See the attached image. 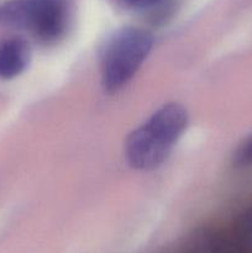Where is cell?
I'll use <instances>...</instances> for the list:
<instances>
[{"label": "cell", "mask_w": 252, "mask_h": 253, "mask_svg": "<svg viewBox=\"0 0 252 253\" xmlns=\"http://www.w3.org/2000/svg\"><path fill=\"white\" fill-rule=\"evenodd\" d=\"M188 111L182 104L168 103L131 131L125 141V158L137 170H152L163 165L188 126Z\"/></svg>", "instance_id": "cell-1"}, {"label": "cell", "mask_w": 252, "mask_h": 253, "mask_svg": "<svg viewBox=\"0 0 252 253\" xmlns=\"http://www.w3.org/2000/svg\"><path fill=\"white\" fill-rule=\"evenodd\" d=\"M155 44L148 30L125 26L113 32L101 57V84L108 94L118 93L141 68Z\"/></svg>", "instance_id": "cell-2"}, {"label": "cell", "mask_w": 252, "mask_h": 253, "mask_svg": "<svg viewBox=\"0 0 252 253\" xmlns=\"http://www.w3.org/2000/svg\"><path fill=\"white\" fill-rule=\"evenodd\" d=\"M68 21V0H6L0 5V26L29 31L43 43L61 40Z\"/></svg>", "instance_id": "cell-3"}, {"label": "cell", "mask_w": 252, "mask_h": 253, "mask_svg": "<svg viewBox=\"0 0 252 253\" xmlns=\"http://www.w3.org/2000/svg\"><path fill=\"white\" fill-rule=\"evenodd\" d=\"M180 253H247L234 235L214 227H199L188 235Z\"/></svg>", "instance_id": "cell-4"}, {"label": "cell", "mask_w": 252, "mask_h": 253, "mask_svg": "<svg viewBox=\"0 0 252 253\" xmlns=\"http://www.w3.org/2000/svg\"><path fill=\"white\" fill-rule=\"evenodd\" d=\"M30 47L21 37H10L0 42V79L16 78L29 66Z\"/></svg>", "instance_id": "cell-5"}, {"label": "cell", "mask_w": 252, "mask_h": 253, "mask_svg": "<svg viewBox=\"0 0 252 253\" xmlns=\"http://www.w3.org/2000/svg\"><path fill=\"white\" fill-rule=\"evenodd\" d=\"M234 236L247 253H252V207L245 209L237 216Z\"/></svg>", "instance_id": "cell-6"}, {"label": "cell", "mask_w": 252, "mask_h": 253, "mask_svg": "<svg viewBox=\"0 0 252 253\" xmlns=\"http://www.w3.org/2000/svg\"><path fill=\"white\" fill-rule=\"evenodd\" d=\"M232 165L236 168L252 167V133L244 138L234 151Z\"/></svg>", "instance_id": "cell-7"}, {"label": "cell", "mask_w": 252, "mask_h": 253, "mask_svg": "<svg viewBox=\"0 0 252 253\" xmlns=\"http://www.w3.org/2000/svg\"><path fill=\"white\" fill-rule=\"evenodd\" d=\"M121 5L130 9H146V7L155 6L163 0H118Z\"/></svg>", "instance_id": "cell-8"}]
</instances>
